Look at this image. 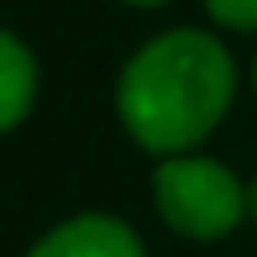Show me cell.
Returning a JSON list of instances; mask_svg holds the SVG:
<instances>
[{"label": "cell", "mask_w": 257, "mask_h": 257, "mask_svg": "<svg viewBox=\"0 0 257 257\" xmlns=\"http://www.w3.org/2000/svg\"><path fill=\"white\" fill-rule=\"evenodd\" d=\"M0 68H6V84H0V126H21L37 100V58L27 53V42L16 32L0 37Z\"/></svg>", "instance_id": "277c9868"}, {"label": "cell", "mask_w": 257, "mask_h": 257, "mask_svg": "<svg viewBox=\"0 0 257 257\" xmlns=\"http://www.w3.org/2000/svg\"><path fill=\"white\" fill-rule=\"evenodd\" d=\"M252 220H257V184H252Z\"/></svg>", "instance_id": "52a82bcc"}, {"label": "cell", "mask_w": 257, "mask_h": 257, "mask_svg": "<svg viewBox=\"0 0 257 257\" xmlns=\"http://www.w3.org/2000/svg\"><path fill=\"white\" fill-rule=\"evenodd\" d=\"M27 257H142V241L115 215H74L53 226Z\"/></svg>", "instance_id": "3957f363"}, {"label": "cell", "mask_w": 257, "mask_h": 257, "mask_svg": "<svg viewBox=\"0 0 257 257\" xmlns=\"http://www.w3.org/2000/svg\"><path fill=\"white\" fill-rule=\"evenodd\" d=\"M205 11L231 32H257V0H205Z\"/></svg>", "instance_id": "5b68a950"}, {"label": "cell", "mask_w": 257, "mask_h": 257, "mask_svg": "<svg viewBox=\"0 0 257 257\" xmlns=\"http://www.w3.org/2000/svg\"><path fill=\"white\" fill-rule=\"evenodd\" d=\"M153 200L158 215L168 220L179 236L189 241H220L241 226V215L252 210V189L215 158H163L153 173Z\"/></svg>", "instance_id": "7a4b0ae2"}, {"label": "cell", "mask_w": 257, "mask_h": 257, "mask_svg": "<svg viewBox=\"0 0 257 257\" xmlns=\"http://www.w3.org/2000/svg\"><path fill=\"white\" fill-rule=\"evenodd\" d=\"M126 6H163V0H126Z\"/></svg>", "instance_id": "8992f818"}, {"label": "cell", "mask_w": 257, "mask_h": 257, "mask_svg": "<svg viewBox=\"0 0 257 257\" xmlns=\"http://www.w3.org/2000/svg\"><path fill=\"white\" fill-rule=\"evenodd\" d=\"M236 95V63L210 32L179 27L132 53L115 84V110L137 147L179 158L220 126Z\"/></svg>", "instance_id": "6da1fadb"}]
</instances>
